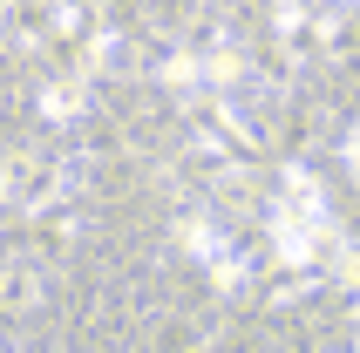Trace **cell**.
Returning <instances> with one entry per match:
<instances>
[{
	"label": "cell",
	"mask_w": 360,
	"mask_h": 353,
	"mask_svg": "<svg viewBox=\"0 0 360 353\" xmlns=\"http://www.w3.org/2000/svg\"><path fill=\"white\" fill-rule=\"evenodd\" d=\"M82 96H89V82H48V96H41V109H48V116L55 122H68V116H82Z\"/></svg>",
	"instance_id": "cell-1"
},
{
	"label": "cell",
	"mask_w": 360,
	"mask_h": 353,
	"mask_svg": "<svg viewBox=\"0 0 360 353\" xmlns=\"http://www.w3.org/2000/svg\"><path fill=\"white\" fill-rule=\"evenodd\" d=\"M116 34H96V48H89V68H116Z\"/></svg>",
	"instance_id": "cell-2"
},
{
	"label": "cell",
	"mask_w": 360,
	"mask_h": 353,
	"mask_svg": "<svg viewBox=\"0 0 360 353\" xmlns=\"http://www.w3.org/2000/svg\"><path fill=\"white\" fill-rule=\"evenodd\" d=\"M354 170H360V136H354Z\"/></svg>",
	"instance_id": "cell-3"
}]
</instances>
